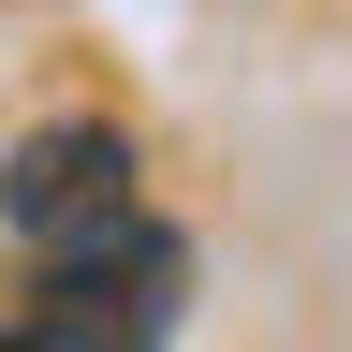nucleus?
I'll use <instances>...</instances> for the list:
<instances>
[{"label":"nucleus","mask_w":352,"mask_h":352,"mask_svg":"<svg viewBox=\"0 0 352 352\" xmlns=\"http://www.w3.org/2000/svg\"><path fill=\"white\" fill-rule=\"evenodd\" d=\"M103 220H132V132L118 118H44V132L0 147V235L74 250V235H103Z\"/></svg>","instance_id":"obj_2"},{"label":"nucleus","mask_w":352,"mask_h":352,"mask_svg":"<svg viewBox=\"0 0 352 352\" xmlns=\"http://www.w3.org/2000/svg\"><path fill=\"white\" fill-rule=\"evenodd\" d=\"M0 352H59V338H30V323H0Z\"/></svg>","instance_id":"obj_3"},{"label":"nucleus","mask_w":352,"mask_h":352,"mask_svg":"<svg viewBox=\"0 0 352 352\" xmlns=\"http://www.w3.org/2000/svg\"><path fill=\"white\" fill-rule=\"evenodd\" d=\"M176 308H191V235L132 206V220H103V235L44 250V279H30V338H59V352H162Z\"/></svg>","instance_id":"obj_1"}]
</instances>
